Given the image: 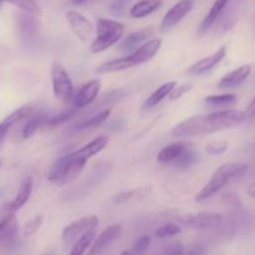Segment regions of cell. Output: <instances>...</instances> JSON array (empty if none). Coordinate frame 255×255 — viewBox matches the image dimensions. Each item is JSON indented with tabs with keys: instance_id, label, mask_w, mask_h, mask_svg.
Listing matches in <instances>:
<instances>
[{
	"instance_id": "d6986e66",
	"label": "cell",
	"mask_w": 255,
	"mask_h": 255,
	"mask_svg": "<svg viewBox=\"0 0 255 255\" xmlns=\"http://www.w3.org/2000/svg\"><path fill=\"white\" fill-rule=\"evenodd\" d=\"M162 46V40L158 37H154V39L148 40L147 42H144L143 45L138 47L137 50H134L133 52H131L132 57H133L136 65H142L148 62L149 60L153 59L157 55V52L159 51Z\"/></svg>"
},
{
	"instance_id": "ffe728a7",
	"label": "cell",
	"mask_w": 255,
	"mask_h": 255,
	"mask_svg": "<svg viewBox=\"0 0 255 255\" xmlns=\"http://www.w3.org/2000/svg\"><path fill=\"white\" fill-rule=\"evenodd\" d=\"M134 66H137V65L134 62L132 55L129 54L124 57H117V59L110 60V61L99 65L96 69V72L97 74H114V72H120L132 69Z\"/></svg>"
},
{
	"instance_id": "cb8c5ba5",
	"label": "cell",
	"mask_w": 255,
	"mask_h": 255,
	"mask_svg": "<svg viewBox=\"0 0 255 255\" xmlns=\"http://www.w3.org/2000/svg\"><path fill=\"white\" fill-rule=\"evenodd\" d=\"M47 119H49V116H47L45 112H37V114H35L34 112V114L29 117V120H27L26 124L24 125V127H22L21 138L22 139L30 138V137H31L32 134L40 128V127L45 126V122H46Z\"/></svg>"
},
{
	"instance_id": "60d3db41",
	"label": "cell",
	"mask_w": 255,
	"mask_h": 255,
	"mask_svg": "<svg viewBox=\"0 0 255 255\" xmlns=\"http://www.w3.org/2000/svg\"><path fill=\"white\" fill-rule=\"evenodd\" d=\"M248 194L255 198V182H253V183H251L248 186Z\"/></svg>"
},
{
	"instance_id": "4fadbf2b",
	"label": "cell",
	"mask_w": 255,
	"mask_h": 255,
	"mask_svg": "<svg viewBox=\"0 0 255 255\" xmlns=\"http://www.w3.org/2000/svg\"><path fill=\"white\" fill-rule=\"evenodd\" d=\"M100 89H101V81L100 80H91V81L82 85L79 91H77V94L74 96V100H72L74 106L76 109L89 106L90 104H92L96 100Z\"/></svg>"
},
{
	"instance_id": "6da1fadb",
	"label": "cell",
	"mask_w": 255,
	"mask_h": 255,
	"mask_svg": "<svg viewBox=\"0 0 255 255\" xmlns=\"http://www.w3.org/2000/svg\"><path fill=\"white\" fill-rule=\"evenodd\" d=\"M247 114L239 110H224L213 114L189 117L172 128L174 137H194L212 134L241 125L247 119Z\"/></svg>"
},
{
	"instance_id": "7a4b0ae2",
	"label": "cell",
	"mask_w": 255,
	"mask_h": 255,
	"mask_svg": "<svg viewBox=\"0 0 255 255\" xmlns=\"http://www.w3.org/2000/svg\"><path fill=\"white\" fill-rule=\"evenodd\" d=\"M87 161L89 158L82 154L80 148L74 152H70V153L60 157L55 162L54 166L50 169L47 178L55 186H66L80 176V173L84 171Z\"/></svg>"
},
{
	"instance_id": "2e32d148",
	"label": "cell",
	"mask_w": 255,
	"mask_h": 255,
	"mask_svg": "<svg viewBox=\"0 0 255 255\" xmlns=\"http://www.w3.org/2000/svg\"><path fill=\"white\" fill-rule=\"evenodd\" d=\"M252 74V66L251 65H242V66L237 67L233 71L228 72L224 75L218 82L219 89H233V87H238L251 76Z\"/></svg>"
},
{
	"instance_id": "5bb4252c",
	"label": "cell",
	"mask_w": 255,
	"mask_h": 255,
	"mask_svg": "<svg viewBox=\"0 0 255 255\" xmlns=\"http://www.w3.org/2000/svg\"><path fill=\"white\" fill-rule=\"evenodd\" d=\"M154 35H156V30L153 29V26L143 27V29L131 32V34L127 35V36L121 41V44H120V50L125 52H133L134 50L138 49V47H137L138 45H143L144 42L151 40V37H153Z\"/></svg>"
},
{
	"instance_id": "44dd1931",
	"label": "cell",
	"mask_w": 255,
	"mask_h": 255,
	"mask_svg": "<svg viewBox=\"0 0 255 255\" xmlns=\"http://www.w3.org/2000/svg\"><path fill=\"white\" fill-rule=\"evenodd\" d=\"M162 4H163V0H139L131 7L129 15L133 19H142L158 10Z\"/></svg>"
},
{
	"instance_id": "83f0119b",
	"label": "cell",
	"mask_w": 255,
	"mask_h": 255,
	"mask_svg": "<svg viewBox=\"0 0 255 255\" xmlns=\"http://www.w3.org/2000/svg\"><path fill=\"white\" fill-rule=\"evenodd\" d=\"M149 193V189H137V191H126L116 194L112 198V202L115 204H125L132 199H139V197H146Z\"/></svg>"
},
{
	"instance_id": "30bf717a",
	"label": "cell",
	"mask_w": 255,
	"mask_h": 255,
	"mask_svg": "<svg viewBox=\"0 0 255 255\" xmlns=\"http://www.w3.org/2000/svg\"><path fill=\"white\" fill-rule=\"evenodd\" d=\"M19 233V224L15 213L2 211L0 222V244L2 248H11L15 246Z\"/></svg>"
},
{
	"instance_id": "1f68e13d",
	"label": "cell",
	"mask_w": 255,
	"mask_h": 255,
	"mask_svg": "<svg viewBox=\"0 0 255 255\" xmlns=\"http://www.w3.org/2000/svg\"><path fill=\"white\" fill-rule=\"evenodd\" d=\"M149 243H151L149 236H142L141 238H138L134 242L129 253H131V255H144L146 254L147 249H148Z\"/></svg>"
},
{
	"instance_id": "e575fe53",
	"label": "cell",
	"mask_w": 255,
	"mask_h": 255,
	"mask_svg": "<svg viewBox=\"0 0 255 255\" xmlns=\"http://www.w3.org/2000/svg\"><path fill=\"white\" fill-rule=\"evenodd\" d=\"M72 115H74V111H67V112H64V114L56 115V116L49 117V119L46 120V122H45V126H50V127L59 126V125L64 124V122H66L67 120L71 119Z\"/></svg>"
},
{
	"instance_id": "74e56055",
	"label": "cell",
	"mask_w": 255,
	"mask_h": 255,
	"mask_svg": "<svg viewBox=\"0 0 255 255\" xmlns=\"http://www.w3.org/2000/svg\"><path fill=\"white\" fill-rule=\"evenodd\" d=\"M184 255H204L203 246L199 243L193 244V246L189 247L188 252H187V254H184Z\"/></svg>"
},
{
	"instance_id": "9a60e30c",
	"label": "cell",
	"mask_w": 255,
	"mask_h": 255,
	"mask_svg": "<svg viewBox=\"0 0 255 255\" xmlns=\"http://www.w3.org/2000/svg\"><path fill=\"white\" fill-rule=\"evenodd\" d=\"M227 55V46H222L221 49L217 50L216 52H213L209 56L203 57L199 61H197L196 64L192 65L188 70L189 75H203L207 74L208 71L213 70L219 62H222V60L226 57Z\"/></svg>"
},
{
	"instance_id": "ab89813d",
	"label": "cell",
	"mask_w": 255,
	"mask_h": 255,
	"mask_svg": "<svg viewBox=\"0 0 255 255\" xmlns=\"http://www.w3.org/2000/svg\"><path fill=\"white\" fill-rule=\"evenodd\" d=\"M246 114H247V116H254L255 115V97L253 100H252V102L251 104H249V106H248V109H247V111H246Z\"/></svg>"
},
{
	"instance_id": "8992f818",
	"label": "cell",
	"mask_w": 255,
	"mask_h": 255,
	"mask_svg": "<svg viewBox=\"0 0 255 255\" xmlns=\"http://www.w3.org/2000/svg\"><path fill=\"white\" fill-rule=\"evenodd\" d=\"M179 223L187 228L203 231L218 227L223 222V214L218 212H197L181 216L178 218Z\"/></svg>"
},
{
	"instance_id": "7402d4cb",
	"label": "cell",
	"mask_w": 255,
	"mask_h": 255,
	"mask_svg": "<svg viewBox=\"0 0 255 255\" xmlns=\"http://www.w3.org/2000/svg\"><path fill=\"white\" fill-rule=\"evenodd\" d=\"M228 2L229 0H216V1L213 2L212 7L209 9V11L207 12L204 19L202 20L201 25H199V34H204V32L208 31V30L213 26V24L217 21V19H218L219 15L222 14V11H223L224 7L227 6Z\"/></svg>"
},
{
	"instance_id": "d6a6232c",
	"label": "cell",
	"mask_w": 255,
	"mask_h": 255,
	"mask_svg": "<svg viewBox=\"0 0 255 255\" xmlns=\"http://www.w3.org/2000/svg\"><path fill=\"white\" fill-rule=\"evenodd\" d=\"M44 223V217L42 216H36L31 219V221L27 222L24 227V237H31L36 233L40 229V227Z\"/></svg>"
},
{
	"instance_id": "7bdbcfd3",
	"label": "cell",
	"mask_w": 255,
	"mask_h": 255,
	"mask_svg": "<svg viewBox=\"0 0 255 255\" xmlns=\"http://www.w3.org/2000/svg\"><path fill=\"white\" fill-rule=\"evenodd\" d=\"M120 255H131V253H129V251H125L124 253H121Z\"/></svg>"
},
{
	"instance_id": "7c38bea8",
	"label": "cell",
	"mask_w": 255,
	"mask_h": 255,
	"mask_svg": "<svg viewBox=\"0 0 255 255\" xmlns=\"http://www.w3.org/2000/svg\"><path fill=\"white\" fill-rule=\"evenodd\" d=\"M32 186H34V181H32L31 177H25L20 184L19 189H17L16 194H15L14 199L10 201L9 203H5L2 206V211L16 213L19 209H21L31 197Z\"/></svg>"
},
{
	"instance_id": "603a6c76",
	"label": "cell",
	"mask_w": 255,
	"mask_h": 255,
	"mask_svg": "<svg viewBox=\"0 0 255 255\" xmlns=\"http://www.w3.org/2000/svg\"><path fill=\"white\" fill-rule=\"evenodd\" d=\"M174 87H177V81H168L166 82V84L161 85L153 94L149 95V97H147V100L143 102V105H142V109L148 110L157 106L159 102H162L166 97H168L169 95H171V92L173 91Z\"/></svg>"
},
{
	"instance_id": "484cf974",
	"label": "cell",
	"mask_w": 255,
	"mask_h": 255,
	"mask_svg": "<svg viewBox=\"0 0 255 255\" xmlns=\"http://www.w3.org/2000/svg\"><path fill=\"white\" fill-rule=\"evenodd\" d=\"M199 157L201 156H199L198 152L194 149V147H192V148H189L188 151L184 152V153L182 154L178 159H176L173 163L177 168L187 169V168H191V167H193L194 164L199 161Z\"/></svg>"
},
{
	"instance_id": "f1b7e54d",
	"label": "cell",
	"mask_w": 255,
	"mask_h": 255,
	"mask_svg": "<svg viewBox=\"0 0 255 255\" xmlns=\"http://www.w3.org/2000/svg\"><path fill=\"white\" fill-rule=\"evenodd\" d=\"M204 102L212 106H232L237 102V96L233 94L212 95V96H207Z\"/></svg>"
},
{
	"instance_id": "d590c367",
	"label": "cell",
	"mask_w": 255,
	"mask_h": 255,
	"mask_svg": "<svg viewBox=\"0 0 255 255\" xmlns=\"http://www.w3.org/2000/svg\"><path fill=\"white\" fill-rule=\"evenodd\" d=\"M192 89H193V84H191V82H187V84L181 85V86L174 87V90L171 92V95L168 96L169 100H171V101H176V100L181 99L182 96H184L187 92L191 91Z\"/></svg>"
},
{
	"instance_id": "b9f144b4",
	"label": "cell",
	"mask_w": 255,
	"mask_h": 255,
	"mask_svg": "<svg viewBox=\"0 0 255 255\" xmlns=\"http://www.w3.org/2000/svg\"><path fill=\"white\" fill-rule=\"evenodd\" d=\"M72 2H74V4H82V2H85V1H87V0H71Z\"/></svg>"
},
{
	"instance_id": "f35d334b",
	"label": "cell",
	"mask_w": 255,
	"mask_h": 255,
	"mask_svg": "<svg viewBox=\"0 0 255 255\" xmlns=\"http://www.w3.org/2000/svg\"><path fill=\"white\" fill-rule=\"evenodd\" d=\"M223 199H224V201L228 202V203L233 204V206H241V203H242L241 198H239V197L237 196V194H232V193L224 194Z\"/></svg>"
},
{
	"instance_id": "836d02e7",
	"label": "cell",
	"mask_w": 255,
	"mask_h": 255,
	"mask_svg": "<svg viewBox=\"0 0 255 255\" xmlns=\"http://www.w3.org/2000/svg\"><path fill=\"white\" fill-rule=\"evenodd\" d=\"M206 149L211 154H222L228 149V142L224 139H214L207 143Z\"/></svg>"
},
{
	"instance_id": "f546056e",
	"label": "cell",
	"mask_w": 255,
	"mask_h": 255,
	"mask_svg": "<svg viewBox=\"0 0 255 255\" xmlns=\"http://www.w3.org/2000/svg\"><path fill=\"white\" fill-rule=\"evenodd\" d=\"M2 2L14 5V6L19 7V9L24 10V11L29 12V14H41V9H40V6L35 0H2Z\"/></svg>"
},
{
	"instance_id": "277c9868",
	"label": "cell",
	"mask_w": 255,
	"mask_h": 255,
	"mask_svg": "<svg viewBox=\"0 0 255 255\" xmlns=\"http://www.w3.org/2000/svg\"><path fill=\"white\" fill-rule=\"evenodd\" d=\"M124 34L125 25L122 22L100 17L96 20V37L92 41L90 50L94 54H100L116 45L124 37Z\"/></svg>"
},
{
	"instance_id": "3957f363",
	"label": "cell",
	"mask_w": 255,
	"mask_h": 255,
	"mask_svg": "<svg viewBox=\"0 0 255 255\" xmlns=\"http://www.w3.org/2000/svg\"><path fill=\"white\" fill-rule=\"evenodd\" d=\"M248 171L247 163H226L216 169L212 178L206 183V186L196 194L194 199L197 202H203L218 193L229 181L242 177Z\"/></svg>"
},
{
	"instance_id": "ba28073f",
	"label": "cell",
	"mask_w": 255,
	"mask_h": 255,
	"mask_svg": "<svg viewBox=\"0 0 255 255\" xmlns=\"http://www.w3.org/2000/svg\"><path fill=\"white\" fill-rule=\"evenodd\" d=\"M124 233V227L120 223L111 224L94 239L87 255H102Z\"/></svg>"
},
{
	"instance_id": "5b68a950",
	"label": "cell",
	"mask_w": 255,
	"mask_h": 255,
	"mask_svg": "<svg viewBox=\"0 0 255 255\" xmlns=\"http://www.w3.org/2000/svg\"><path fill=\"white\" fill-rule=\"evenodd\" d=\"M51 82L52 91L56 100L69 104L74 100V85L71 77L67 74L61 62L54 61L51 65Z\"/></svg>"
},
{
	"instance_id": "d4e9b609",
	"label": "cell",
	"mask_w": 255,
	"mask_h": 255,
	"mask_svg": "<svg viewBox=\"0 0 255 255\" xmlns=\"http://www.w3.org/2000/svg\"><path fill=\"white\" fill-rule=\"evenodd\" d=\"M95 237H96V229H91L87 233H85L84 236L80 239H77L76 243L72 247L70 255H84L85 252L91 247L92 242H94Z\"/></svg>"
},
{
	"instance_id": "4dcf8cb0",
	"label": "cell",
	"mask_w": 255,
	"mask_h": 255,
	"mask_svg": "<svg viewBox=\"0 0 255 255\" xmlns=\"http://www.w3.org/2000/svg\"><path fill=\"white\" fill-rule=\"evenodd\" d=\"M182 232V228L179 226L174 223H167L164 226L159 227L158 229L156 231V237L159 239H166V238H171V237L177 236Z\"/></svg>"
},
{
	"instance_id": "9c48e42d",
	"label": "cell",
	"mask_w": 255,
	"mask_h": 255,
	"mask_svg": "<svg viewBox=\"0 0 255 255\" xmlns=\"http://www.w3.org/2000/svg\"><path fill=\"white\" fill-rule=\"evenodd\" d=\"M193 6L194 0H179L178 2H176V4L166 12V15H164L163 19H162L161 25H159V30H161L162 32H166L168 31V30H171L172 27L176 26L179 21H182L187 14L191 12Z\"/></svg>"
},
{
	"instance_id": "8fae6325",
	"label": "cell",
	"mask_w": 255,
	"mask_h": 255,
	"mask_svg": "<svg viewBox=\"0 0 255 255\" xmlns=\"http://www.w3.org/2000/svg\"><path fill=\"white\" fill-rule=\"evenodd\" d=\"M66 20L69 22L70 29L72 30L77 39L84 42L90 41L92 39L95 29L86 16H84L80 12L74 11V10H70L66 12Z\"/></svg>"
},
{
	"instance_id": "52a82bcc",
	"label": "cell",
	"mask_w": 255,
	"mask_h": 255,
	"mask_svg": "<svg viewBox=\"0 0 255 255\" xmlns=\"http://www.w3.org/2000/svg\"><path fill=\"white\" fill-rule=\"evenodd\" d=\"M97 226H99V218L96 216H87L77 219L65 227L61 234L62 242L65 244H75L77 239L81 238L85 233L91 229H97Z\"/></svg>"
},
{
	"instance_id": "e0dca14e",
	"label": "cell",
	"mask_w": 255,
	"mask_h": 255,
	"mask_svg": "<svg viewBox=\"0 0 255 255\" xmlns=\"http://www.w3.org/2000/svg\"><path fill=\"white\" fill-rule=\"evenodd\" d=\"M34 109L30 106L20 107V109L15 110L10 115H7L4 120H2L1 125H0V137H1V144H4L5 139H6L7 133H9L10 128L19 124L20 121L25 119H29L32 114H34Z\"/></svg>"
},
{
	"instance_id": "ac0fdd59",
	"label": "cell",
	"mask_w": 255,
	"mask_h": 255,
	"mask_svg": "<svg viewBox=\"0 0 255 255\" xmlns=\"http://www.w3.org/2000/svg\"><path fill=\"white\" fill-rule=\"evenodd\" d=\"M194 147V144L192 142L187 141H179L174 142V143L167 144L166 147L159 151V153L157 154V161L159 163H169V162H174L176 159H178L184 152L188 151L189 148Z\"/></svg>"
},
{
	"instance_id": "8d00e7d4",
	"label": "cell",
	"mask_w": 255,
	"mask_h": 255,
	"mask_svg": "<svg viewBox=\"0 0 255 255\" xmlns=\"http://www.w3.org/2000/svg\"><path fill=\"white\" fill-rule=\"evenodd\" d=\"M161 255H184L183 246L179 243L172 244V246L168 247L166 251H163V253Z\"/></svg>"
},
{
	"instance_id": "4316f807",
	"label": "cell",
	"mask_w": 255,
	"mask_h": 255,
	"mask_svg": "<svg viewBox=\"0 0 255 255\" xmlns=\"http://www.w3.org/2000/svg\"><path fill=\"white\" fill-rule=\"evenodd\" d=\"M110 115H111V110H105V111L92 116L91 119L85 120V121H82L81 124L77 125L76 129H89V128H94V127L100 126V125H102L107 119H109Z\"/></svg>"
}]
</instances>
